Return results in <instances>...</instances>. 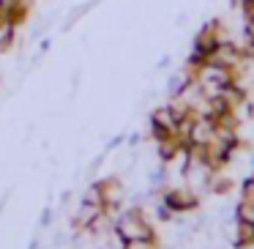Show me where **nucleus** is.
<instances>
[{"label": "nucleus", "instance_id": "obj_5", "mask_svg": "<svg viewBox=\"0 0 254 249\" xmlns=\"http://www.w3.org/2000/svg\"><path fill=\"white\" fill-rule=\"evenodd\" d=\"M14 36H17V25L11 22V19L0 17V50H8L14 41Z\"/></svg>", "mask_w": 254, "mask_h": 249}, {"label": "nucleus", "instance_id": "obj_8", "mask_svg": "<svg viewBox=\"0 0 254 249\" xmlns=\"http://www.w3.org/2000/svg\"><path fill=\"white\" fill-rule=\"evenodd\" d=\"M50 222H52V211L47 208V211H44V216H41V225H50Z\"/></svg>", "mask_w": 254, "mask_h": 249}, {"label": "nucleus", "instance_id": "obj_6", "mask_svg": "<svg viewBox=\"0 0 254 249\" xmlns=\"http://www.w3.org/2000/svg\"><path fill=\"white\" fill-rule=\"evenodd\" d=\"M235 219L254 225V197H243L241 203L235 205Z\"/></svg>", "mask_w": 254, "mask_h": 249}, {"label": "nucleus", "instance_id": "obj_1", "mask_svg": "<svg viewBox=\"0 0 254 249\" xmlns=\"http://www.w3.org/2000/svg\"><path fill=\"white\" fill-rule=\"evenodd\" d=\"M115 236L121 238V241H131V238H156L150 222L145 219V214L137 208L126 211V214H121L115 219Z\"/></svg>", "mask_w": 254, "mask_h": 249}, {"label": "nucleus", "instance_id": "obj_7", "mask_svg": "<svg viewBox=\"0 0 254 249\" xmlns=\"http://www.w3.org/2000/svg\"><path fill=\"white\" fill-rule=\"evenodd\" d=\"M121 249H156V238H131L123 241Z\"/></svg>", "mask_w": 254, "mask_h": 249}, {"label": "nucleus", "instance_id": "obj_4", "mask_svg": "<svg viewBox=\"0 0 254 249\" xmlns=\"http://www.w3.org/2000/svg\"><path fill=\"white\" fill-rule=\"evenodd\" d=\"M232 233H235V236H232V241H235L238 249L252 247V244H254V225H249V222H238Z\"/></svg>", "mask_w": 254, "mask_h": 249}, {"label": "nucleus", "instance_id": "obj_3", "mask_svg": "<svg viewBox=\"0 0 254 249\" xmlns=\"http://www.w3.org/2000/svg\"><path fill=\"white\" fill-rule=\"evenodd\" d=\"M99 214H104V205L93 203V200H82L79 208H77V214L71 216V225L77 227V230H88V227L99 219Z\"/></svg>", "mask_w": 254, "mask_h": 249}, {"label": "nucleus", "instance_id": "obj_2", "mask_svg": "<svg viewBox=\"0 0 254 249\" xmlns=\"http://www.w3.org/2000/svg\"><path fill=\"white\" fill-rule=\"evenodd\" d=\"M161 203H164L172 214H186V211H191L199 205V197L191 189H164Z\"/></svg>", "mask_w": 254, "mask_h": 249}]
</instances>
